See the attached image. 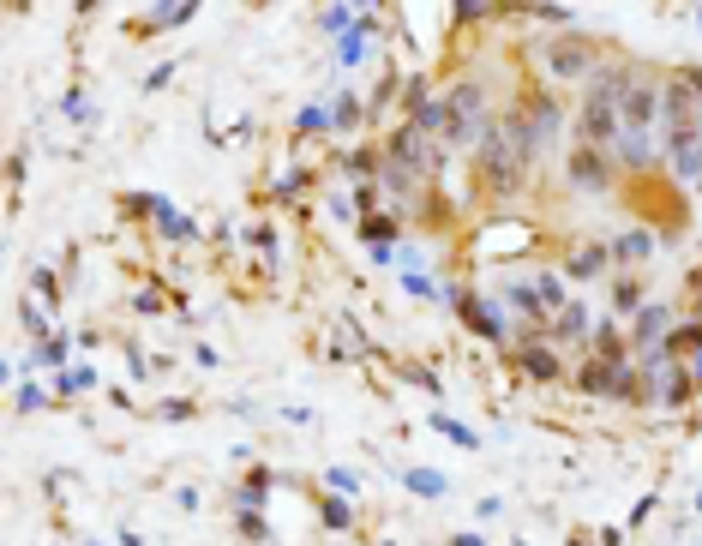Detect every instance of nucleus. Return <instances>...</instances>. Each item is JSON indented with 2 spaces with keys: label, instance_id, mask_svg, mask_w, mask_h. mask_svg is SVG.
Returning <instances> with one entry per match:
<instances>
[{
  "label": "nucleus",
  "instance_id": "2f4dec72",
  "mask_svg": "<svg viewBox=\"0 0 702 546\" xmlns=\"http://www.w3.org/2000/svg\"><path fill=\"white\" fill-rule=\"evenodd\" d=\"M30 288H37V294H42V301H48V306L61 301V283H55V270H42V264H37V270H30Z\"/></svg>",
  "mask_w": 702,
  "mask_h": 546
},
{
  "label": "nucleus",
  "instance_id": "7ed1b4c3",
  "mask_svg": "<svg viewBox=\"0 0 702 546\" xmlns=\"http://www.w3.org/2000/svg\"><path fill=\"white\" fill-rule=\"evenodd\" d=\"M642 385H648V403L661 408H684L690 397H697V372H690V361H666V354H642Z\"/></svg>",
  "mask_w": 702,
  "mask_h": 546
},
{
  "label": "nucleus",
  "instance_id": "bb28decb",
  "mask_svg": "<svg viewBox=\"0 0 702 546\" xmlns=\"http://www.w3.org/2000/svg\"><path fill=\"white\" fill-rule=\"evenodd\" d=\"M66 348H73V343H66L61 330H55L48 343H37V354H30V366H66Z\"/></svg>",
  "mask_w": 702,
  "mask_h": 546
},
{
  "label": "nucleus",
  "instance_id": "423d86ee",
  "mask_svg": "<svg viewBox=\"0 0 702 546\" xmlns=\"http://www.w3.org/2000/svg\"><path fill=\"white\" fill-rule=\"evenodd\" d=\"M595 42L588 37H570V30H564V37H552L546 42V73H552V79H595Z\"/></svg>",
  "mask_w": 702,
  "mask_h": 546
},
{
  "label": "nucleus",
  "instance_id": "4be33fe9",
  "mask_svg": "<svg viewBox=\"0 0 702 546\" xmlns=\"http://www.w3.org/2000/svg\"><path fill=\"white\" fill-rule=\"evenodd\" d=\"M535 288H541V301H546V312H552V319L577 301V294H564V277H559V270H541V277H535Z\"/></svg>",
  "mask_w": 702,
  "mask_h": 546
},
{
  "label": "nucleus",
  "instance_id": "b1692460",
  "mask_svg": "<svg viewBox=\"0 0 702 546\" xmlns=\"http://www.w3.org/2000/svg\"><path fill=\"white\" fill-rule=\"evenodd\" d=\"M186 19H193V6H186V0H162L157 13L144 19V30H162V24H186Z\"/></svg>",
  "mask_w": 702,
  "mask_h": 546
},
{
  "label": "nucleus",
  "instance_id": "c9c22d12",
  "mask_svg": "<svg viewBox=\"0 0 702 546\" xmlns=\"http://www.w3.org/2000/svg\"><path fill=\"white\" fill-rule=\"evenodd\" d=\"M157 414H162V421H186V414H193V403H157Z\"/></svg>",
  "mask_w": 702,
  "mask_h": 546
},
{
  "label": "nucleus",
  "instance_id": "c85d7f7f",
  "mask_svg": "<svg viewBox=\"0 0 702 546\" xmlns=\"http://www.w3.org/2000/svg\"><path fill=\"white\" fill-rule=\"evenodd\" d=\"M361 115H366V108H361L355 97H337V108H330V126H337V132H348V126H361Z\"/></svg>",
  "mask_w": 702,
  "mask_h": 546
},
{
  "label": "nucleus",
  "instance_id": "4468645a",
  "mask_svg": "<svg viewBox=\"0 0 702 546\" xmlns=\"http://www.w3.org/2000/svg\"><path fill=\"white\" fill-rule=\"evenodd\" d=\"M595 361H606V366H630V337H619V324H595Z\"/></svg>",
  "mask_w": 702,
  "mask_h": 546
},
{
  "label": "nucleus",
  "instance_id": "ea45409f",
  "mask_svg": "<svg viewBox=\"0 0 702 546\" xmlns=\"http://www.w3.org/2000/svg\"><path fill=\"white\" fill-rule=\"evenodd\" d=\"M564 546H595V541H582V534H570V541H564Z\"/></svg>",
  "mask_w": 702,
  "mask_h": 546
},
{
  "label": "nucleus",
  "instance_id": "f03ea898",
  "mask_svg": "<svg viewBox=\"0 0 702 546\" xmlns=\"http://www.w3.org/2000/svg\"><path fill=\"white\" fill-rule=\"evenodd\" d=\"M528 168H535V162L522 157L517 144L499 132V121H492V132H486L481 150H475V181H481L492 199H517L522 181H528Z\"/></svg>",
  "mask_w": 702,
  "mask_h": 546
},
{
  "label": "nucleus",
  "instance_id": "7c9ffc66",
  "mask_svg": "<svg viewBox=\"0 0 702 546\" xmlns=\"http://www.w3.org/2000/svg\"><path fill=\"white\" fill-rule=\"evenodd\" d=\"M42 403H48V390H42V385H30V379H24V385H19V397H13V408H19V414H30V408H42Z\"/></svg>",
  "mask_w": 702,
  "mask_h": 546
},
{
  "label": "nucleus",
  "instance_id": "4c0bfd02",
  "mask_svg": "<svg viewBox=\"0 0 702 546\" xmlns=\"http://www.w3.org/2000/svg\"><path fill=\"white\" fill-rule=\"evenodd\" d=\"M595 541H601V546H624V534H619V528H595Z\"/></svg>",
  "mask_w": 702,
  "mask_h": 546
},
{
  "label": "nucleus",
  "instance_id": "9d476101",
  "mask_svg": "<svg viewBox=\"0 0 702 546\" xmlns=\"http://www.w3.org/2000/svg\"><path fill=\"white\" fill-rule=\"evenodd\" d=\"M517 366L535 379V385H552V379H559V361H552V348H541V337H522Z\"/></svg>",
  "mask_w": 702,
  "mask_h": 546
},
{
  "label": "nucleus",
  "instance_id": "f257e3e1",
  "mask_svg": "<svg viewBox=\"0 0 702 546\" xmlns=\"http://www.w3.org/2000/svg\"><path fill=\"white\" fill-rule=\"evenodd\" d=\"M637 66L630 61H601L595 66V79L582 84V102H577V132L582 144H595L612 157V144H619V121H624V97L637 90Z\"/></svg>",
  "mask_w": 702,
  "mask_h": 546
},
{
  "label": "nucleus",
  "instance_id": "1a4fd4ad",
  "mask_svg": "<svg viewBox=\"0 0 702 546\" xmlns=\"http://www.w3.org/2000/svg\"><path fill=\"white\" fill-rule=\"evenodd\" d=\"M522 121H528V139H535V150H546V144L559 139V97L552 90H535V97H522Z\"/></svg>",
  "mask_w": 702,
  "mask_h": 546
},
{
  "label": "nucleus",
  "instance_id": "6e6552de",
  "mask_svg": "<svg viewBox=\"0 0 702 546\" xmlns=\"http://www.w3.org/2000/svg\"><path fill=\"white\" fill-rule=\"evenodd\" d=\"M666 330H672V306H666V301H648L637 319H630V348H637V361H642V354H661Z\"/></svg>",
  "mask_w": 702,
  "mask_h": 546
},
{
  "label": "nucleus",
  "instance_id": "e433bc0d",
  "mask_svg": "<svg viewBox=\"0 0 702 546\" xmlns=\"http://www.w3.org/2000/svg\"><path fill=\"white\" fill-rule=\"evenodd\" d=\"M648 516H655V492H648V499H637V510H630V528L648 523Z\"/></svg>",
  "mask_w": 702,
  "mask_h": 546
},
{
  "label": "nucleus",
  "instance_id": "c756f323",
  "mask_svg": "<svg viewBox=\"0 0 702 546\" xmlns=\"http://www.w3.org/2000/svg\"><path fill=\"white\" fill-rule=\"evenodd\" d=\"M324 486H330L337 499H355V492H361V481H355V468H324Z\"/></svg>",
  "mask_w": 702,
  "mask_h": 546
},
{
  "label": "nucleus",
  "instance_id": "dca6fc26",
  "mask_svg": "<svg viewBox=\"0 0 702 546\" xmlns=\"http://www.w3.org/2000/svg\"><path fill=\"white\" fill-rule=\"evenodd\" d=\"M606 252H612L619 264H642L648 252H655V235H648V228H624V235L606 246Z\"/></svg>",
  "mask_w": 702,
  "mask_h": 546
},
{
  "label": "nucleus",
  "instance_id": "412c9836",
  "mask_svg": "<svg viewBox=\"0 0 702 546\" xmlns=\"http://www.w3.org/2000/svg\"><path fill=\"white\" fill-rule=\"evenodd\" d=\"M150 217H157V228L168 235V241H193V235H199V228L186 223V217H181V210H175L168 199H157V210H150Z\"/></svg>",
  "mask_w": 702,
  "mask_h": 546
},
{
  "label": "nucleus",
  "instance_id": "aec40b11",
  "mask_svg": "<svg viewBox=\"0 0 702 546\" xmlns=\"http://www.w3.org/2000/svg\"><path fill=\"white\" fill-rule=\"evenodd\" d=\"M432 432H444V439H450V445H462V450H481V432H475V426H462L457 414H432Z\"/></svg>",
  "mask_w": 702,
  "mask_h": 546
},
{
  "label": "nucleus",
  "instance_id": "a211bd4d",
  "mask_svg": "<svg viewBox=\"0 0 702 546\" xmlns=\"http://www.w3.org/2000/svg\"><path fill=\"white\" fill-rule=\"evenodd\" d=\"M606 259H612L606 246H582V252H570V259H564V277H570V283H582V277H601Z\"/></svg>",
  "mask_w": 702,
  "mask_h": 546
},
{
  "label": "nucleus",
  "instance_id": "cd10ccee",
  "mask_svg": "<svg viewBox=\"0 0 702 546\" xmlns=\"http://www.w3.org/2000/svg\"><path fill=\"white\" fill-rule=\"evenodd\" d=\"M61 390L66 397H90V390H97V372H90V366H73V372H61Z\"/></svg>",
  "mask_w": 702,
  "mask_h": 546
},
{
  "label": "nucleus",
  "instance_id": "393cba45",
  "mask_svg": "<svg viewBox=\"0 0 702 546\" xmlns=\"http://www.w3.org/2000/svg\"><path fill=\"white\" fill-rule=\"evenodd\" d=\"M324 528H330V534H348V528H355V510H348V499H337V492L324 499Z\"/></svg>",
  "mask_w": 702,
  "mask_h": 546
},
{
  "label": "nucleus",
  "instance_id": "0eeeda50",
  "mask_svg": "<svg viewBox=\"0 0 702 546\" xmlns=\"http://www.w3.org/2000/svg\"><path fill=\"white\" fill-rule=\"evenodd\" d=\"M564 175H570V186H582V192H606V186H612V157L595 150V144H577V150H564Z\"/></svg>",
  "mask_w": 702,
  "mask_h": 546
},
{
  "label": "nucleus",
  "instance_id": "ddd939ff",
  "mask_svg": "<svg viewBox=\"0 0 702 546\" xmlns=\"http://www.w3.org/2000/svg\"><path fill=\"white\" fill-rule=\"evenodd\" d=\"M661 354H666V361H697V354H702V319L672 324V330H666V343H661Z\"/></svg>",
  "mask_w": 702,
  "mask_h": 546
},
{
  "label": "nucleus",
  "instance_id": "39448f33",
  "mask_svg": "<svg viewBox=\"0 0 702 546\" xmlns=\"http://www.w3.org/2000/svg\"><path fill=\"white\" fill-rule=\"evenodd\" d=\"M450 306H457V319L468 324V330H481L486 343H504V337H510V324H504V301H499V294L450 288Z\"/></svg>",
  "mask_w": 702,
  "mask_h": 546
},
{
  "label": "nucleus",
  "instance_id": "20e7f679",
  "mask_svg": "<svg viewBox=\"0 0 702 546\" xmlns=\"http://www.w3.org/2000/svg\"><path fill=\"white\" fill-rule=\"evenodd\" d=\"M384 157L397 162L402 175H415V181H432V175L444 168V144H439V139H426L415 121H402L397 132H390V144H384Z\"/></svg>",
  "mask_w": 702,
  "mask_h": 546
},
{
  "label": "nucleus",
  "instance_id": "6ab92c4d",
  "mask_svg": "<svg viewBox=\"0 0 702 546\" xmlns=\"http://www.w3.org/2000/svg\"><path fill=\"white\" fill-rule=\"evenodd\" d=\"M642 306H648L642 301V283L637 277H619V283H612V319H637Z\"/></svg>",
  "mask_w": 702,
  "mask_h": 546
},
{
  "label": "nucleus",
  "instance_id": "5701e85b",
  "mask_svg": "<svg viewBox=\"0 0 702 546\" xmlns=\"http://www.w3.org/2000/svg\"><path fill=\"white\" fill-rule=\"evenodd\" d=\"M402 486H408L415 499H444V474H439V468H408Z\"/></svg>",
  "mask_w": 702,
  "mask_h": 546
},
{
  "label": "nucleus",
  "instance_id": "f8f14e48",
  "mask_svg": "<svg viewBox=\"0 0 702 546\" xmlns=\"http://www.w3.org/2000/svg\"><path fill=\"white\" fill-rule=\"evenodd\" d=\"M499 301H504V312H517V319H528V324H541V312H546V301H541V288L535 283H504Z\"/></svg>",
  "mask_w": 702,
  "mask_h": 546
},
{
  "label": "nucleus",
  "instance_id": "9b49d317",
  "mask_svg": "<svg viewBox=\"0 0 702 546\" xmlns=\"http://www.w3.org/2000/svg\"><path fill=\"white\" fill-rule=\"evenodd\" d=\"M361 241H366V252H372L379 264H390V259H397V217H366Z\"/></svg>",
  "mask_w": 702,
  "mask_h": 546
},
{
  "label": "nucleus",
  "instance_id": "473e14b6",
  "mask_svg": "<svg viewBox=\"0 0 702 546\" xmlns=\"http://www.w3.org/2000/svg\"><path fill=\"white\" fill-rule=\"evenodd\" d=\"M408 294H415V301H439V288H432V277H421V270L408 277Z\"/></svg>",
  "mask_w": 702,
  "mask_h": 546
},
{
  "label": "nucleus",
  "instance_id": "a878e982",
  "mask_svg": "<svg viewBox=\"0 0 702 546\" xmlns=\"http://www.w3.org/2000/svg\"><path fill=\"white\" fill-rule=\"evenodd\" d=\"M235 534H241V541H270V523H264V510H235Z\"/></svg>",
  "mask_w": 702,
  "mask_h": 546
},
{
  "label": "nucleus",
  "instance_id": "2eb2a0df",
  "mask_svg": "<svg viewBox=\"0 0 702 546\" xmlns=\"http://www.w3.org/2000/svg\"><path fill=\"white\" fill-rule=\"evenodd\" d=\"M552 337H559V343H582V337H595V324H588V306L570 301L559 319H552Z\"/></svg>",
  "mask_w": 702,
  "mask_h": 546
},
{
  "label": "nucleus",
  "instance_id": "f3484780",
  "mask_svg": "<svg viewBox=\"0 0 702 546\" xmlns=\"http://www.w3.org/2000/svg\"><path fill=\"white\" fill-rule=\"evenodd\" d=\"M264 499H270V468H253V474L235 486V510H264Z\"/></svg>",
  "mask_w": 702,
  "mask_h": 546
},
{
  "label": "nucleus",
  "instance_id": "f704fd0d",
  "mask_svg": "<svg viewBox=\"0 0 702 546\" xmlns=\"http://www.w3.org/2000/svg\"><path fill=\"white\" fill-rule=\"evenodd\" d=\"M253 246H264V259L277 264V235H270V228H253Z\"/></svg>",
  "mask_w": 702,
  "mask_h": 546
},
{
  "label": "nucleus",
  "instance_id": "58836bf2",
  "mask_svg": "<svg viewBox=\"0 0 702 546\" xmlns=\"http://www.w3.org/2000/svg\"><path fill=\"white\" fill-rule=\"evenodd\" d=\"M450 546H481V534H450Z\"/></svg>",
  "mask_w": 702,
  "mask_h": 546
},
{
  "label": "nucleus",
  "instance_id": "72a5a7b5",
  "mask_svg": "<svg viewBox=\"0 0 702 546\" xmlns=\"http://www.w3.org/2000/svg\"><path fill=\"white\" fill-rule=\"evenodd\" d=\"M319 126H330V115L324 108H301V132H319Z\"/></svg>",
  "mask_w": 702,
  "mask_h": 546
}]
</instances>
